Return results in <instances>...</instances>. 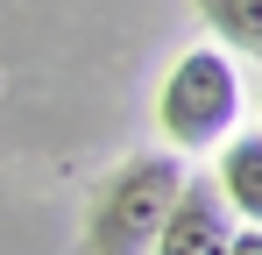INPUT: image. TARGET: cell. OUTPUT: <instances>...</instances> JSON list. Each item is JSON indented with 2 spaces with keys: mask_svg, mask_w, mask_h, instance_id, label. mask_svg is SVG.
Listing matches in <instances>:
<instances>
[{
  "mask_svg": "<svg viewBox=\"0 0 262 255\" xmlns=\"http://www.w3.org/2000/svg\"><path fill=\"white\" fill-rule=\"evenodd\" d=\"M255 114H262V78H255Z\"/></svg>",
  "mask_w": 262,
  "mask_h": 255,
  "instance_id": "obj_7",
  "label": "cell"
},
{
  "mask_svg": "<svg viewBox=\"0 0 262 255\" xmlns=\"http://www.w3.org/2000/svg\"><path fill=\"white\" fill-rule=\"evenodd\" d=\"M227 241H234V213L213 192V177H184L149 255H227Z\"/></svg>",
  "mask_w": 262,
  "mask_h": 255,
  "instance_id": "obj_3",
  "label": "cell"
},
{
  "mask_svg": "<svg viewBox=\"0 0 262 255\" xmlns=\"http://www.w3.org/2000/svg\"><path fill=\"white\" fill-rule=\"evenodd\" d=\"M213 192L227 199L234 227H262V135H227V142H220Z\"/></svg>",
  "mask_w": 262,
  "mask_h": 255,
  "instance_id": "obj_4",
  "label": "cell"
},
{
  "mask_svg": "<svg viewBox=\"0 0 262 255\" xmlns=\"http://www.w3.org/2000/svg\"><path fill=\"white\" fill-rule=\"evenodd\" d=\"M191 7H199V22L213 29V50L262 64V0H191Z\"/></svg>",
  "mask_w": 262,
  "mask_h": 255,
  "instance_id": "obj_5",
  "label": "cell"
},
{
  "mask_svg": "<svg viewBox=\"0 0 262 255\" xmlns=\"http://www.w3.org/2000/svg\"><path fill=\"white\" fill-rule=\"evenodd\" d=\"M184 177L191 170L170 149L114 163L85 206V255H149V241H156V227H163V213H170Z\"/></svg>",
  "mask_w": 262,
  "mask_h": 255,
  "instance_id": "obj_1",
  "label": "cell"
},
{
  "mask_svg": "<svg viewBox=\"0 0 262 255\" xmlns=\"http://www.w3.org/2000/svg\"><path fill=\"white\" fill-rule=\"evenodd\" d=\"M227 255H262V227H234V241H227Z\"/></svg>",
  "mask_w": 262,
  "mask_h": 255,
  "instance_id": "obj_6",
  "label": "cell"
},
{
  "mask_svg": "<svg viewBox=\"0 0 262 255\" xmlns=\"http://www.w3.org/2000/svg\"><path fill=\"white\" fill-rule=\"evenodd\" d=\"M234 121H241V71H234V57L213 50V42L184 50L170 64V78H163V92H156L163 142L170 149H220L234 135Z\"/></svg>",
  "mask_w": 262,
  "mask_h": 255,
  "instance_id": "obj_2",
  "label": "cell"
}]
</instances>
